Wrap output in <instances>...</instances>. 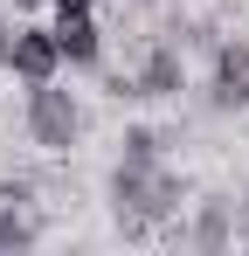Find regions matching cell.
I'll list each match as a JSON object with an SVG mask.
<instances>
[{
	"mask_svg": "<svg viewBox=\"0 0 249 256\" xmlns=\"http://www.w3.org/2000/svg\"><path fill=\"white\" fill-rule=\"evenodd\" d=\"M83 132V111L70 90H56V76L48 84H28V138H35L42 152H70Z\"/></svg>",
	"mask_w": 249,
	"mask_h": 256,
	"instance_id": "6da1fadb",
	"label": "cell"
},
{
	"mask_svg": "<svg viewBox=\"0 0 249 256\" xmlns=\"http://www.w3.org/2000/svg\"><path fill=\"white\" fill-rule=\"evenodd\" d=\"M7 70H14L21 84H48V76L62 70L56 28H14V42H7Z\"/></svg>",
	"mask_w": 249,
	"mask_h": 256,
	"instance_id": "7a4b0ae2",
	"label": "cell"
},
{
	"mask_svg": "<svg viewBox=\"0 0 249 256\" xmlns=\"http://www.w3.org/2000/svg\"><path fill=\"white\" fill-rule=\"evenodd\" d=\"M214 111H249V42H214Z\"/></svg>",
	"mask_w": 249,
	"mask_h": 256,
	"instance_id": "3957f363",
	"label": "cell"
},
{
	"mask_svg": "<svg viewBox=\"0 0 249 256\" xmlns=\"http://www.w3.org/2000/svg\"><path fill=\"white\" fill-rule=\"evenodd\" d=\"M173 90H187V62L173 42H152L138 62V97H173Z\"/></svg>",
	"mask_w": 249,
	"mask_h": 256,
	"instance_id": "277c9868",
	"label": "cell"
},
{
	"mask_svg": "<svg viewBox=\"0 0 249 256\" xmlns=\"http://www.w3.org/2000/svg\"><path fill=\"white\" fill-rule=\"evenodd\" d=\"M56 48H62V62H83V70H90V62L104 56L97 14H90V7H83V14H62V21H56Z\"/></svg>",
	"mask_w": 249,
	"mask_h": 256,
	"instance_id": "5b68a950",
	"label": "cell"
},
{
	"mask_svg": "<svg viewBox=\"0 0 249 256\" xmlns=\"http://www.w3.org/2000/svg\"><path fill=\"white\" fill-rule=\"evenodd\" d=\"M228 228H236V208H228V201H201V214H194V242H201V250H222Z\"/></svg>",
	"mask_w": 249,
	"mask_h": 256,
	"instance_id": "8992f818",
	"label": "cell"
},
{
	"mask_svg": "<svg viewBox=\"0 0 249 256\" xmlns=\"http://www.w3.org/2000/svg\"><path fill=\"white\" fill-rule=\"evenodd\" d=\"M28 242H35V222L21 214V201H7L0 208V250H28Z\"/></svg>",
	"mask_w": 249,
	"mask_h": 256,
	"instance_id": "52a82bcc",
	"label": "cell"
},
{
	"mask_svg": "<svg viewBox=\"0 0 249 256\" xmlns=\"http://www.w3.org/2000/svg\"><path fill=\"white\" fill-rule=\"evenodd\" d=\"M124 160H160V132L132 125V132H124Z\"/></svg>",
	"mask_w": 249,
	"mask_h": 256,
	"instance_id": "ba28073f",
	"label": "cell"
},
{
	"mask_svg": "<svg viewBox=\"0 0 249 256\" xmlns=\"http://www.w3.org/2000/svg\"><path fill=\"white\" fill-rule=\"evenodd\" d=\"M83 7H90V0H56V14H83Z\"/></svg>",
	"mask_w": 249,
	"mask_h": 256,
	"instance_id": "9c48e42d",
	"label": "cell"
},
{
	"mask_svg": "<svg viewBox=\"0 0 249 256\" xmlns=\"http://www.w3.org/2000/svg\"><path fill=\"white\" fill-rule=\"evenodd\" d=\"M7 42H14V28H0V70H7Z\"/></svg>",
	"mask_w": 249,
	"mask_h": 256,
	"instance_id": "30bf717a",
	"label": "cell"
},
{
	"mask_svg": "<svg viewBox=\"0 0 249 256\" xmlns=\"http://www.w3.org/2000/svg\"><path fill=\"white\" fill-rule=\"evenodd\" d=\"M7 7H14V14H35V7H42V0H7Z\"/></svg>",
	"mask_w": 249,
	"mask_h": 256,
	"instance_id": "8fae6325",
	"label": "cell"
},
{
	"mask_svg": "<svg viewBox=\"0 0 249 256\" xmlns=\"http://www.w3.org/2000/svg\"><path fill=\"white\" fill-rule=\"evenodd\" d=\"M132 7H152V0H132Z\"/></svg>",
	"mask_w": 249,
	"mask_h": 256,
	"instance_id": "7c38bea8",
	"label": "cell"
},
{
	"mask_svg": "<svg viewBox=\"0 0 249 256\" xmlns=\"http://www.w3.org/2000/svg\"><path fill=\"white\" fill-rule=\"evenodd\" d=\"M242 222H249V201H242Z\"/></svg>",
	"mask_w": 249,
	"mask_h": 256,
	"instance_id": "4fadbf2b",
	"label": "cell"
}]
</instances>
